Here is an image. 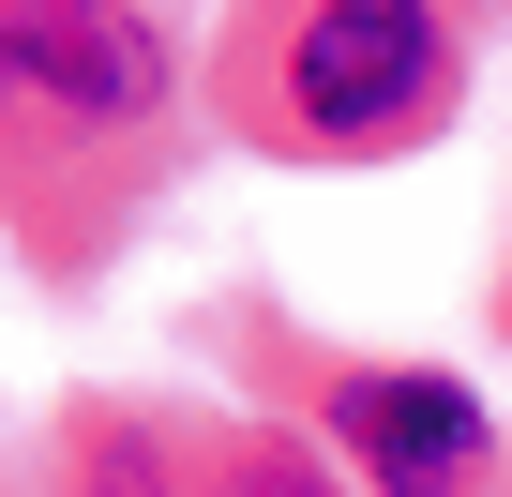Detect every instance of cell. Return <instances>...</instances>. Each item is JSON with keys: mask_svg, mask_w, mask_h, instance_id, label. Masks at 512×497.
<instances>
[{"mask_svg": "<svg viewBox=\"0 0 512 497\" xmlns=\"http://www.w3.org/2000/svg\"><path fill=\"white\" fill-rule=\"evenodd\" d=\"M91 482H106V497H166V437H136V422L91 437Z\"/></svg>", "mask_w": 512, "mask_h": 497, "instance_id": "5", "label": "cell"}, {"mask_svg": "<svg viewBox=\"0 0 512 497\" xmlns=\"http://www.w3.org/2000/svg\"><path fill=\"white\" fill-rule=\"evenodd\" d=\"M332 437L377 497H467L482 482V407L437 377V362H362L332 377Z\"/></svg>", "mask_w": 512, "mask_h": 497, "instance_id": "3", "label": "cell"}, {"mask_svg": "<svg viewBox=\"0 0 512 497\" xmlns=\"http://www.w3.org/2000/svg\"><path fill=\"white\" fill-rule=\"evenodd\" d=\"M452 76L437 0H302L287 46H272V121L302 151H392Z\"/></svg>", "mask_w": 512, "mask_h": 497, "instance_id": "2", "label": "cell"}, {"mask_svg": "<svg viewBox=\"0 0 512 497\" xmlns=\"http://www.w3.org/2000/svg\"><path fill=\"white\" fill-rule=\"evenodd\" d=\"M226 497H332V482H317V452L256 437V452H226Z\"/></svg>", "mask_w": 512, "mask_h": 497, "instance_id": "4", "label": "cell"}, {"mask_svg": "<svg viewBox=\"0 0 512 497\" xmlns=\"http://www.w3.org/2000/svg\"><path fill=\"white\" fill-rule=\"evenodd\" d=\"M166 121V31L136 0H0V151H121Z\"/></svg>", "mask_w": 512, "mask_h": 497, "instance_id": "1", "label": "cell"}]
</instances>
